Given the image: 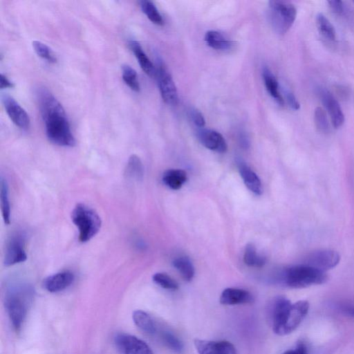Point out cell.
<instances>
[{"instance_id": "21", "label": "cell", "mask_w": 354, "mask_h": 354, "mask_svg": "<svg viewBox=\"0 0 354 354\" xmlns=\"http://www.w3.org/2000/svg\"><path fill=\"white\" fill-rule=\"evenodd\" d=\"M186 172L180 169H171L165 171L162 175V182L171 189H179L187 181Z\"/></svg>"}, {"instance_id": "30", "label": "cell", "mask_w": 354, "mask_h": 354, "mask_svg": "<svg viewBox=\"0 0 354 354\" xmlns=\"http://www.w3.org/2000/svg\"><path fill=\"white\" fill-rule=\"evenodd\" d=\"M160 338L164 344L169 349L181 352L183 350V344L181 340L169 330H161L160 332Z\"/></svg>"}, {"instance_id": "29", "label": "cell", "mask_w": 354, "mask_h": 354, "mask_svg": "<svg viewBox=\"0 0 354 354\" xmlns=\"http://www.w3.org/2000/svg\"><path fill=\"white\" fill-rule=\"evenodd\" d=\"M122 77L125 84L133 91L139 92L140 89L136 71L129 65L122 66Z\"/></svg>"}, {"instance_id": "6", "label": "cell", "mask_w": 354, "mask_h": 354, "mask_svg": "<svg viewBox=\"0 0 354 354\" xmlns=\"http://www.w3.org/2000/svg\"><path fill=\"white\" fill-rule=\"evenodd\" d=\"M297 17L295 6L285 1H270L268 3V18L274 31L283 35L292 27Z\"/></svg>"}, {"instance_id": "16", "label": "cell", "mask_w": 354, "mask_h": 354, "mask_svg": "<svg viewBox=\"0 0 354 354\" xmlns=\"http://www.w3.org/2000/svg\"><path fill=\"white\" fill-rule=\"evenodd\" d=\"M220 303L223 305H238L251 304L254 301L252 295L246 290L227 288L221 294Z\"/></svg>"}, {"instance_id": "11", "label": "cell", "mask_w": 354, "mask_h": 354, "mask_svg": "<svg viewBox=\"0 0 354 354\" xmlns=\"http://www.w3.org/2000/svg\"><path fill=\"white\" fill-rule=\"evenodd\" d=\"M1 98L6 112L12 122L19 128L28 130L30 120L25 109L14 97L7 93L2 94Z\"/></svg>"}, {"instance_id": "25", "label": "cell", "mask_w": 354, "mask_h": 354, "mask_svg": "<svg viewBox=\"0 0 354 354\" xmlns=\"http://www.w3.org/2000/svg\"><path fill=\"white\" fill-rule=\"evenodd\" d=\"M243 261L248 266L261 268L266 263V259L257 253L256 248L252 243H248L244 250Z\"/></svg>"}, {"instance_id": "27", "label": "cell", "mask_w": 354, "mask_h": 354, "mask_svg": "<svg viewBox=\"0 0 354 354\" xmlns=\"http://www.w3.org/2000/svg\"><path fill=\"white\" fill-rule=\"evenodd\" d=\"M316 24L319 33L330 41L336 39V31L328 18L322 13H319L316 17Z\"/></svg>"}, {"instance_id": "32", "label": "cell", "mask_w": 354, "mask_h": 354, "mask_svg": "<svg viewBox=\"0 0 354 354\" xmlns=\"http://www.w3.org/2000/svg\"><path fill=\"white\" fill-rule=\"evenodd\" d=\"M153 281L161 288L176 290L178 289V283L172 277L165 272H156L152 277Z\"/></svg>"}, {"instance_id": "1", "label": "cell", "mask_w": 354, "mask_h": 354, "mask_svg": "<svg viewBox=\"0 0 354 354\" xmlns=\"http://www.w3.org/2000/svg\"><path fill=\"white\" fill-rule=\"evenodd\" d=\"M36 96L48 140L59 146L73 147L75 139L61 103L44 86L37 89Z\"/></svg>"}, {"instance_id": "8", "label": "cell", "mask_w": 354, "mask_h": 354, "mask_svg": "<svg viewBox=\"0 0 354 354\" xmlns=\"http://www.w3.org/2000/svg\"><path fill=\"white\" fill-rule=\"evenodd\" d=\"M340 261L339 253L333 250H319L307 254L303 264L325 272L335 268Z\"/></svg>"}, {"instance_id": "33", "label": "cell", "mask_w": 354, "mask_h": 354, "mask_svg": "<svg viewBox=\"0 0 354 354\" xmlns=\"http://www.w3.org/2000/svg\"><path fill=\"white\" fill-rule=\"evenodd\" d=\"M314 120L317 129L322 133H328L330 131V127L324 110L321 107H317L314 112Z\"/></svg>"}, {"instance_id": "34", "label": "cell", "mask_w": 354, "mask_h": 354, "mask_svg": "<svg viewBox=\"0 0 354 354\" xmlns=\"http://www.w3.org/2000/svg\"><path fill=\"white\" fill-rule=\"evenodd\" d=\"M189 116L192 122L197 127L203 128L205 124V120L202 113L196 108L189 110Z\"/></svg>"}, {"instance_id": "23", "label": "cell", "mask_w": 354, "mask_h": 354, "mask_svg": "<svg viewBox=\"0 0 354 354\" xmlns=\"http://www.w3.org/2000/svg\"><path fill=\"white\" fill-rule=\"evenodd\" d=\"M124 174L129 179L141 180L144 174V167L140 158L136 154H132L127 161Z\"/></svg>"}, {"instance_id": "15", "label": "cell", "mask_w": 354, "mask_h": 354, "mask_svg": "<svg viewBox=\"0 0 354 354\" xmlns=\"http://www.w3.org/2000/svg\"><path fill=\"white\" fill-rule=\"evenodd\" d=\"M74 279L72 272L64 270L47 277L43 281V286L49 292H58L69 287Z\"/></svg>"}, {"instance_id": "5", "label": "cell", "mask_w": 354, "mask_h": 354, "mask_svg": "<svg viewBox=\"0 0 354 354\" xmlns=\"http://www.w3.org/2000/svg\"><path fill=\"white\" fill-rule=\"evenodd\" d=\"M71 220L79 231L78 239L86 243L99 232L102 221L97 213L84 203H77L71 212Z\"/></svg>"}, {"instance_id": "18", "label": "cell", "mask_w": 354, "mask_h": 354, "mask_svg": "<svg viewBox=\"0 0 354 354\" xmlns=\"http://www.w3.org/2000/svg\"><path fill=\"white\" fill-rule=\"evenodd\" d=\"M128 44L142 71L149 77L156 76V67L144 52L140 43L135 40H130Z\"/></svg>"}, {"instance_id": "39", "label": "cell", "mask_w": 354, "mask_h": 354, "mask_svg": "<svg viewBox=\"0 0 354 354\" xmlns=\"http://www.w3.org/2000/svg\"><path fill=\"white\" fill-rule=\"evenodd\" d=\"M344 313L348 316L354 317V306L353 305H346L342 308Z\"/></svg>"}, {"instance_id": "20", "label": "cell", "mask_w": 354, "mask_h": 354, "mask_svg": "<svg viewBox=\"0 0 354 354\" xmlns=\"http://www.w3.org/2000/svg\"><path fill=\"white\" fill-rule=\"evenodd\" d=\"M262 75L268 92L279 105H283L284 100L280 93L278 82L268 67H263Z\"/></svg>"}, {"instance_id": "31", "label": "cell", "mask_w": 354, "mask_h": 354, "mask_svg": "<svg viewBox=\"0 0 354 354\" xmlns=\"http://www.w3.org/2000/svg\"><path fill=\"white\" fill-rule=\"evenodd\" d=\"M32 46L35 53L42 59L49 63L55 64L57 62V57L53 50L45 44L39 41H33Z\"/></svg>"}, {"instance_id": "12", "label": "cell", "mask_w": 354, "mask_h": 354, "mask_svg": "<svg viewBox=\"0 0 354 354\" xmlns=\"http://www.w3.org/2000/svg\"><path fill=\"white\" fill-rule=\"evenodd\" d=\"M318 93L333 127L336 129L340 127L344 122V114L338 101L330 91L324 88H320Z\"/></svg>"}, {"instance_id": "14", "label": "cell", "mask_w": 354, "mask_h": 354, "mask_svg": "<svg viewBox=\"0 0 354 354\" xmlns=\"http://www.w3.org/2000/svg\"><path fill=\"white\" fill-rule=\"evenodd\" d=\"M197 137L201 143L209 150L225 153L227 149L225 138L216 131L202 128L198 131Z\"/></svg>"}, {"instance_id": "17", "label": "cell", "mask_w": 354, "mask_h": 354, "mask_svg": "<svg viewBox=\"0 0 354 354\" xmlns=\"http://www.w3.org/2000/svg\"><path fill=\"white\" fill-rule=\"evenodd\" d=\"M240 175L245 185L255 195L259 196L263 192L262 184L257 174L246 164L238 162Z\"/></svg>"}, {"instance_id": "38", "label": "cell", "mask_w": 354, "mask_h": 354, "mask_svg": "<svg viewBox=\"0 0 354 354\" xmlns=\"http://www.w3.org/2000/svg\"><path fill=\"white\" fill-rule=\"evenodd\" d=\"M12 87H14V84L6 75L1 73L0 75V88L3 89Z\"/></svg>"}, {"instance_id": "26", "label": "cell", "mask_w": 354, "mask_h": 354, "mask_svg": "<svg viewBox=\"0 0 354 354\" xmlns=\"http://www.w3.org/2000/svg\"><path fill=\"white\" fill-rule=\"evenodd\" d=\"M8 186L6 180H1L0 203L1 211L5 224L8 225L10 221V205L9 201Z\"/></svg>"}, {"instance_id": "37", "label": "cell", "mask_w": 354, "mask_h": 354, "mask_svg": "<svg viewBox=\"0 0 354 354\" xmlns=\"http://www.w3.org/2000/svg\"><path fill=\"white\" fill-rule=\"evenodd\" d=\"M282 354H308V352L305 344L299 342L295 348L288 350Z\"/></svg>"}, {"instance_id": "22", "label": "cell", "mask_w": 354, "mask_h": 354, "mask_svg": "<svg viewBox=\"0 0 354 354\" xmlns=\"http://www.w3.org/2000/svg\"><path fill=\"white\" fill-rule=\"evenodd\" d=\"M205 41L207 46L216 50H230L233 46L230 40L216 30L207 31L205 35Z\"/></svg>"}, {"instance_id": "10", "label": "cell", "mask_w": 354, "mask_h": 354, "mask_svg": "<svg viewBox=\"0 0 354 354\" xmlns=\"http://www.w3.org/2000/svg\"><path fill=\"white\" fill-rule=\"evenodd\" d=\"M26 259L24 234L19 232H15L8 241L3 263L6 266H10L22 263Z\"/></svg>"}, {"instance_id": "13", "label": "cell", "mask_w": 354, "mask_h": 354, "mask_svg": "<svg viewBox=\"0 0 354 354\" xmlns=\"http://www.w3.org/2000/svg\"><path fill=\"white\" fill-rule=\"evenodd\" d=\"M194 346L198 354H236L234 346L226 340L196 339Z\"/></svg>"}, {"instance_id": "7", "label": "cell", "mask_w": 354, "mask_h": 354, "mask_svg": "<svg viewBox=\"0 0 354 354\" xmlns=\"http://www.w3.org/2000/svg\"><path fill=\"white\" fill-rule=\"evenodd\" d=\"M156 77L162 100L169 105H176L178 95L176 84L168 71L160 62L156 68Z\"/></svg>"}, {"instance_id": "19", "label": "cell", "mask_w": 354, "mask_h": 354, "mask_svg": "<svg viewBox=\"0 0 354 354\" xmlns=\"http://www.w3.org/2000/svg\"><path fill=\"white\" fill-rule=\"evenodd\" d=\"M132 318L136 326L144 333L153 335L157 333V325L153 318L142 310L133 313Z\"/></svg>"}, {"instance_id": "40", "label": "cell", "mask_w": 354, "mask_h": 354, "mask_svg": "<svg viewBox=\"0 0 354 354\" xmlns=\"http://www.w3.org/2000/svg\"><path fill=\"white\" fill-rule=\"evenodd\" d=\"M239 140L243 147L248 148L249 147V139L245 133L241 134Z\"/></svg>"}, {"instance_id": "36", "label": "cell", "mask_w": 354, "mask_h": 354, "mask_svg": "<svg viewBox=\"0 0 354 354\" xmlns=\"http://www.w3.org/2000/svg\"><path fill=\"white\" fill-rule=\"evenodd\" d=\"M286 98L287 100V102L290 108H292L294 110H298L300 108L299 102H298L297 99L295 96V95L288 91L286 93Z\"/></svg>"}, {"instance_id": "3", "label": "cell", "mask_w": 354, "mask_h": 354, "mask_svg": "<svg viewBox=\"0 0 354 354\" xmlns=\"http://www.w3.org/2000/svg\"><path fill=\"white\" fill-rule=\"evenodd\" d=\"M33 290L28 285H18L6 294L5 306L12 327L19 331L33 299Z\"/></svg>"}, {"instance_id": "35", "label": "cell", "mask_w": 354, "mask_h": 354, "mask_svg": "<svg viewBox=\"0 0 354 354\" xmlns=\"http://www.w3.org/2000/svg\"><path fill=\"white\" fill-rule=\"evenodd\" d=\"M330 10L337 15H343L345 12L344 2L338 0H331L328 1Z\"/></svg>"}, {"instance_id": "24", "label": "cell", "mask_w": 354, "mask_h": 354, "mask_svg": "<svg viewBox=\"0 0 354 354\" xmlns=\"http://www.w3.org/2000/svg\"><path fill=\"white\" fill-rule=\"evenodd\" d=\"M174 267L178 271L185 281H190L194 276V267L188 257H178L173 261Z\"/></svg>"}, {"instance_id": "9", "label": "cell", "mask_w": 354, "mask_h": 354, "mask_svg": "<svg viewBox=\"0 0 354 354\" xmlns=\"http://www.w3.org/2000/svg\"><path fill=\"white\" fill-rule=\"evenodd\" d=\"M114 344L120 354H153L146 342L132 335L118 333Z\"/></svg>"}, {"instance_id": "2", "label": "cell", "mask_w": 354, "mask_h": 354, "mask_svg": "<svg viewBox=\"0 0 354 354\" xmlns=\"http://www.w3.org/2000/svg\"><path fill=\"white\" fill-rule=\"evenodd\" d=\"M309 309L306 300L292 304L283 296L273 299L268 308V317L274 333L286 335L293 332L302 322Z\"/></svg>"}, {"instance_id": "41", "label": "cell", "mask_w": 354, "mask_h": 354, "mask_svg": "<svg viewBox=\"0 0 354 354\" xmlns=\"http://www.w3.org/2000/svg\"><path fill=\"white\" fill-rule=\"evenodd\" d=\"M353 3H354V1H353Z\"/></svg>"}, {"instance_id": "4", "label": "cell", "mask_w": 354, "mask_h": 354, "mask_svg": "<svg viewBox=\"0 0 354 354\" xmlns=\"http://www.w3.org/2000/svg\"><path fill=\"white\" fill-rule=\"evenodd\" d=\"M325 272L318 270L304 264L292 266L284 269L280 274V281L292 288H304L320 285L326 282Z\"/></svg>"}, {"instance_id": "28", "label": "cell", "mask_w": 354, "mask_h": 354, "mask_svg": "<svg viewBox=\"0 0 354 354\" xmlns=\"http://www.w3.org/2000/svg\"><path fill=\"white\" fill-rule=\"evenodd\" d=\"M140 6L143 13L153 24L158 26L163 25V19L156 5L151 1H140Z\"/></svg>"}]
</instances>
